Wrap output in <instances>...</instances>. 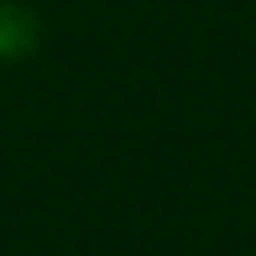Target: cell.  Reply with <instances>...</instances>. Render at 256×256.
I'll use <instances>...</instances> for the list:
<instances>
[{
    "instance_id": "obj_1",
    "label": "cell",
    "mask_w": 256,
    "mask_h": 256,
    "mask_svg": "<svg viewBox=\"0 0 256 256\" xmlns=\"http://www.w3.org/2000/svg\"><path fill=\"white\" fill-rule=\"evenodd\" d=\"M36 36H40V24H36V16L28 8L0 4V60L28 56L36 48Z\"/></svg>"
}]
</instances>
